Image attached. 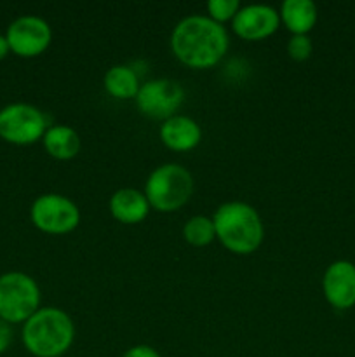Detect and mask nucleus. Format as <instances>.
Returning <instances> with one entry per match:
<instances>
[{
  "instance_id": "f257e3e1",
  "label": "nucleus",
  "mask_w": 355,
  "mask_h": 357,
  "mask_svg": "<svg viewBox=\"0 0 355 357\" xmlns=\"http://www.w3.org/2000/svg\"><path fill=\"white\" fill-rule=\"evenodd\" d=\"M230 38L223 24L209 16H188L171 33V51L184 66L195 70L212 68L225 58Z\"/></svg>"
},
{
  "instance_id": "f03ea898",
  "label": "nucleus",
  "mask_w": 355,
  "mask_h": 357,
  "mask_svg": "<svg viewBox=\"0 0 355 357\" xmlns=\"http://www.w3.org/2000/svg\"><path fill=\"white\" fill-rule=\"evenodd\" d=\"M216 239L233 255H251L261 246L265 227L261 216L251 204L230 201L219 206L212 216Z\"/></svg>"
},
{
  "instance_id": "7ed1b4c3",
  "label": "nucleus",
  "mask_w": 355,
  "mask_h": 357,
  "mask_svg": "<svg viewBox=\"0 0 355 357\" xmlns=\"http://www.w3.org/2000/svg\"><path fill=\"white\" fill-rule=\"evenodd\" d=\"M21 340L35 357H61L75 340V326L65 310L42 307L23 324Z\"/></svg>"
},
{
  "instance_id": "20e7f679",
  "label": "nucleus",
  "mask_w": 355,
  "mask_h": 357,
  "mask_svg": "<svg viewBox=\"0 0 355 357\" xmlns=\"http://www.w3.org/2000/svg\"><path fill=\"white\" fill-rule=\"evenodd\" d=\"M194 194V176L180 164H162L150 173L145 195L150 208L159 213H174L183 208Z\"/></svg>"
},
{
  "instance_id": "39448f33",
  "label": "nucleus",
  "mask_w": 355,
  "mask_h": 357,
  "mask_svg": "<svg viewBox=\"0 0 355 357\" xmlns=\"http://www.w3.org/2000/svg\"><path fill=\"white\" fill-rule=\"evenodd\" d=\"M40 309V288L24 272L0 275V319L7 324H24Z\"/></svg>"
},
{
  "instance_id": "423d86ee",
  "label": "nucleus",
  "mask_w": 355,
  "mask_h": 357,
  "mask_svg": "<svg viewBox=\"0 0 355 357\" xmlns=\"http://www.w3.org/2000/svg\"><path fill=\"white\" fill-rule=\"evenodd\" d=\"M47 129V119L33 105L10 103L0 110V138L10 145H33Z\"/></svg>"
},
{
  "instance_id": "0eeeda50",
  "label": "nucleus",
  "mask_w": 355,
  "mask_h": 357,
  "mask_svg": "<svg viewBox=\"0 0 355 357\" xmlns=\"http://www.w3.org/2000/svg\"><path fill=\"white\" fill-rule=\"evenodd\" d=\"M30 218L35 229L51 236L73 232L80 223V209L72 199L61 194H44L33 201Z\"/></svg>"
},
{
  "instance_id": "6e6552de",
  "label": "nucleus",
  "mask_w": 355,
  "mask_h": 357,
  "mask_svg": "<svg viewBox=\"0 0 355 357\" xmlns=\"http://www.w3.org/2000/svg\"><path fill=\"white\" fill-rule=\"evenodd\" d=\"M136 107L145 117L153 121H167L174 117L184 101L181 84L171 79H153L141 84L136 94Z\"/></svg>"
},
{
  "instance_id": "1a4fd4ad",
  "label": "nucleus",
  "mask_w": 355,
  "mask_h": 357,
  "mask_svg": "<svg viewBox=\"0 0 355 357\" xmlns=\"http://www.w3.org/2000/svg\"><path fill=\"white\" fill-rule=\"evenodd\" d=\"M10 52L19 58H35L47 51L52 42V30L38 16H21L9 24L6 31Z\"/></svg>"
},
{
  "instance_id": "9d476101",
  "label": "nucleus",
  "mask_w": 355,
  "mask_h": 357,
  "mask_svg": "<svg viewBox=\"0 0 355 357\" xmlns=\"http://www.w3.org/2000/svg\"><path fill=\"white\" fill-rule=\"evenodd\" d=\"M278 24H281L278 10L265 3L240 7L232 20L233 33L247 42H258L271 37L278 30Z\"/></svg>"
},
{
  "instance_id": "9b49d317",
  "label": "nucleus",
  "mask_w": 355,
  "mask_h": 357,
  "mask_svg": "<svg viewBox=\"0 0 355 357\" xmlns=\"http://www.w3.org/2000/svg\"><path fill=\"white\" fill-rule=\"evenodd\" d=\"M322 291L336 310L352 309L355 305V265L348 260L333 261L324 272Z\"/></svg>"
},
{
  "instance_id": "f8f14e48",
  "label": "nucleus",
  "mask_w": 355,
  "mask_h": 357,
  "mask_svg": "<svg viewBox=\"0 0 355 357\" xmlns=\"http://www.w3.org/2000/svg\"><path fill=\"white\" fill-rule=\"evenodd\" d=\"M160 142L174 152H190L197 149L202 139V129L187 115L176 114L160 126Z\"/></svg>"
},
{
  "instance_id": "ddd939ff",
  "label": "nucleus",
  "mask_w": 355,
  "mask_h": 357,
  "mask_svg": "<svg viewBox=\"0 0 355 357\" xmlns=\"http://www.w3.org/2000/svg\"><path fill=\"white\" fill-rule=\"evenodd\" d=\"M108 208H110L111 216L124 225L141 223L152 209L145 192H139L136 188H118L110 197Z\"/></svg>"
},
{
  "instance_id": "4468645a",
  "label": "nucleus",
  "mask_w": 355,
  "mask_h": 357,
  "mask_svg": "<svg viewBox=\"0 0 355 357\" xmlns=\"http://www.w3.org/2000/svg\"><path fill=\"white\" fill-rule=\"evenodd\" d=\"M42 143H44L45 152L56 160L73 159V157L79 155L80 146H82L79 132L73 128H70V126L63 124L51 126L45 131Z\"/></svg>"
},
{
  "instance_id": "2eb2a0df",
  "label": "nucleus",
  "mask_w": 355,
  "mask_h": 357,
  "mask_svg": "<svg viewBox=\"0 0 355 357\" xmlns=\"http://www.w3.org/2000/svg\"><path fill=\"white\" fill-rule=\"evenodd\" d=\"M278 16L292 35H308L317 23V6L312 0H285Z\"/></svg>"
},
{
  "instance_id": "dca6fc26",
  "label": "nucleus",
  "mask_w": 355,
  "mask_h": 357,
  "mask_svg": "<svg viewBox=\"0 0 355 357\" xmlns=\"http://www.w3.org/2000/svg\"><path fill=\"white\" fill-rule=\"evenodd\" d=\"M104 91L115 100H132L138 94L139 84L138 73L127 65H115L104 73Z\"/></svg>"
},
{
  "instance_id": "f3484780",
  "label": "nucleus",
  "mask_w": 355,
  "mask_h": 357,
  "mask_svg": "<svg viewBox=\"0 0 355 357\" xmlns=\"http://www.w3.org/2000/svg\"><path fill=\"white\" fill-rule=\"evenodd\" d=\"M183 237L190 246L204 248L216 239V229L212 218L207 216H191L183 227Z\"/></svg>"
},
{
  "instance_id": "a211bd4d",
  "label": "nucleus",
  "mask_w": 355,
  "mask_h": 357,
  "mask_svg": "<svg viewBox=\"0 0 355 357\" xmlns=\"http://www.w3.org/2000/svg\"><path fill=\"white\" fill-rule=\"evenodd\" d=\"M239 0H211V2H207L209 17L219 24L232 21L235 14L239 13Z\"/></svg>"
},
{
  "instance_id": "6ab92c4d",
  "label": "nucleus",
  "mask_w": 355,
  "mask_h": 357,
  "mask_svg": "<svg viewBox=\"0 0 355 357\" xmlns=\"http://www.w3.org/2000/svg\"><path fill=\"white\" fill-rule=\"evenodd\" d=\"M313 44L308 35H292L287 42V54L292 61H306L312 56Z\"/></svg>"
},
{
  "instance_id": "aec40b11",
  "label": "nucleus",
  "mask_w": 355,
  "mask_h": 357,
  "mask_svg": "<svg viewBox=\"0 0 355 357\" xmlns=\"http://www.w3.org/2000/svg\"><path fill=\"white\" fill-rule=\"evenodd\" d=\"M122 357H162L159 352L150 345H134V347L127 349Z\"/></svg>"
},
{
  "instance_id": "412c9836",
  "label": "nucleus",
  "mask_w": 355,
  "mask_h": 357,
  "mask_svg": "<svg viewBox=\"0 0 355 357\" xmlns=\"http://www.w3.org/2000/svg\"><path fill=\"white\" fill-rule=\"evenodd\" d=\"M10 342H13V330H10V324H7L6 321L0 319V354H3V352L10 347Z\"/></svg>"
},
{
  "instance_id": "4be33fe9",
  "label": "nucleus",
  "mask_w": 355,
  "mask_h": 357,
  "mask_svg": "<svg viewBox=\"0 0 355 357\" xmlns=\"http://www.w3.org/2000/svg\"><path fill=\"white\" fill-rule=\"evenodd\" d=\"M9 52H10V49H9V44H7L6 35H0V61L7 58V54H9Z\"/></svg>"
}]
</instances>
